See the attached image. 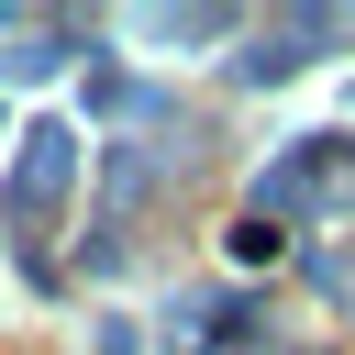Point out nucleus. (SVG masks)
Returning <instances> with one entry per match:
<instances>
[{"label":"nucleus","instance_id":"obj_1","mask_svg":"<svg viewBox=\"0 0 355 355\" xmlns=\"http://www.w3.org/2000/svg\"><path fill=\"white\" fill-rule=\"evenodd\" d=\"M67 178H78V133H67V122L22 133V166H11V200H22V211H44V200H67Z\"/></svg>","mask_w":355,"mask_h":355}]
</instances>
